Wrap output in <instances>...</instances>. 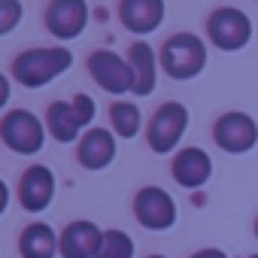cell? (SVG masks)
Returning <instances> with one entry per match:
<instances>
[{
  "label": "cell",
  "mask_w": 258,
  "mask_h": 258,
  "mask_svg": "<svg viewBox=\"0 0 258 258\" xmlns=\"http://www.w3.org/2000/svg\"><path fill=\"white\" fill-rule=\"evenodd\" d=\"M70 64H73V55L64 46L28 49L13 61V76L25 88H40V85L52 82L55 76H61L64 70H70Z\"/></svg>",
  "instance_id": "1"
},
{
  "label": "cell",
  "mask_w": 258,
  "mask_h": 258,
  "mask_svg": "<svg viewBox=\"0 0 258 258\" xmlns=\"http://www.w3.org/2000/svg\"><path fill=\"white\" fill-rule=\"evenodd\" d=\"M161 67L173 79H195L207 67V46L195 34H176L161 49Z\"/></svg>",
  "instance_id": "2"
},
{
  "label": "cell",
  "mask_w": 258,
  "mask_h": 258,
  "mask_svg": "<svg viewBox=\"0 0 258 258\" xmlns=\"http://www.w3.org/2000/svg\"><path fill=\"white\" fill-rule=\"evenodd\" d=\"M91 118H94V100L88 94H76L73 100H55L49 106L46 124L58 143H73Z\"/></svg>",
  "instance_id": "3"
},
{
  "label": "cell",
  "mask_w": 258,
  "mask_h": 258,
  "mask_svg": "<svg viewBox=\"0 0 258 258\" xmlns=\"http://www.w3.org/2000/svg\"><path fill=\"white\" fill-rule=\"evenodd\" d=\"M0 140L7 143V149H13L19 155H37L46 143V127L34 112L13 109L0 121Z\"/></svg>",
  "instance_id": "4"
},
{
  "label": "cell",
  "mask_w": 258,
  "mask_h": 258,
  "mask_svg": "<svg viewBox=\"0 0 258 258\" xmlns=\"http://www.w3.org/2000/svg\"><path fill=\"white\" fill-rule=\"evenodd\" d=\"M207 34L213 46H219L222 52H237L252 40V22L237 7H219L207 19Z\"/></svg>",
  "instance_id": "5"
},
{
  "label": "cell",
  "mask_w": 258,
  "mask_h": 258,
  "mask_svg": "<svg viewBox=\"0 0 258 258\" xmlns=\"http://www.w3.org/2000/svg\"><path fill=\"white\" fill-rule=\"evenodd\" d=\"M185 127H188V109L182 103H164L149 121V134L146 137H149L152 152H158V155L173 152V146L185 134Z\"/></svg>",
  "instance_id": "6"
},
{
  "label": "cell",
  "mask_w": 258,
  "mask_h": 258,
  "mask_svg": "<svg viewBox=\"0 0 258 258\" xmlns=\"http://www.w3.org/2000/svg\"><path fill=\"white\" fill-rule=\"evenodd\" d=\"M213 140L222 152L243 155L258 143V124L246 112H225L213 127Z\"/></svg>",
  "instance_id": "7"
},
{
  "label": "cell",
  "mask_w": 258,
  "mask_h": 258,
  "mask_svg": "<svg viewBox=\"0 0 258 258\" xmlns=\"http://www.w3.org/2000/svg\"><path fill=\"white\" fill-rule=\"evenodd\" d=\"M88 73L91 79L109 91V94H124V91H134V73H131V64L124 58H118L115 52L109 49H97L88 55Z\"/></svg>",
  "instance_id": "8"
},
{
  "label": "cell",
  "mask_w": 258,
  "mask_h": 258,
  "mask_svg": "<svg viewBox=\"0 0 258 258\" xmlns=\"http://www.w3.org/2000/svg\"><path fill=\"white\" fill-rule=\"evenodd\" d=\"M134 216H137V222H140L143 228H149V231H167V228H173V222H176V204H173V198H170L164 188L146 185V188H140L137 198H134Z\"/></svg>",
  "instance_id": "9"
},
{
  "label": "cell",
  "mask_w": 258,
  "mask_h": 258,
  "mask_svg": "<svg viewBox=\"0 0 258 258\" xmlns=\"http://www.w3.org/2000/svg\"><path fill=\"white\" fill-rule=\"evenodd\" d=\"M88 7L82 0H55L46 7V28L58 40H76L85 31Z\"/></svg>",
  "instance_id": "10"
},
{
  "label": "cell",
  "mask_w": 258,
  "mask_h": 258,
  "mask_svg": "<svg viewBox=\"0 0 258 258\" xmlns=\"http://www.w3.org/2000/svg\"><path fill=\"white\" fill-rule=\"evenodd\" d=\"M55 198V173L46 164H34L25 170L22 182H19V201L28 213H40L52 204Z\"/></svg>",
  "instance_id": "11"
},
{
  "label": "cell",
  "mask_w": 258,
  "mask_h": 258,
  "mask_svg": "<svg viewBox=\"0 0 258 258\" xmlns=\"http://www.w3.org/2000/svg\"><path fill=\"white\" fill-rule=\"evenodd\" d=\"M100 240H103V231L94 222L76 219L64 228V234L58 240V249H61L64 258H97Z\"/></svg>",
  "instance_id": "12"
},
{
  "label": "cell",
  "mask_w": 258,
  "mask_h": 258,
  "mask_svg": "<svg viewBox=\"0 0 258 258\" xmlns=\"http://www.w3.org/2000/svg\"><path fill=\"white\" fill-rule=\"evenodd\" d=\"M170 173L182 188H201L213 173V161H210V155L204 149L188 146V149L176 152V158L170 164Z\"/></svg>",
  "instance_id": "13"
},
{
  "label": "cell",
  "mask_w": 258,
  "mask_h": 258,
  "mask_svg": "<svg viewBox=\"0 0 258 258\" xmlns=\"http://www.w3.org/2000/svg\"><path fill=\"white\" fill-rule=\"evenodd\" d=\"M118 19L131 34H152L164 19L161 0H124L118 4Z\"/></svg>",
  "instance_id": "14"
},
{
  "label": "cell",
  "mask_w": 258,
  "mask_h": 258,
  "mask_svg": "<svg viewBox=\"0 0 258 258\" xmlns=\"http://www.w3.org/2000/svg\"><path fill=\"white\" fill-rule=\"evenodd\" d=\"M79 164L85 170H103L112 164L115 158V140L109 131H103V127H91L88 134H82L79 140V152H76Z\"/></svg>",
  "instance_id": "15"
},
{
  "label": "cell",
  "mask_w": 258,
  "mask_h": 258,
  "mask_svg": "<svg viewBox=\"0 0 258 258\" xmlns=\"http://www.w3.org/2000/svg\"><path fill=\"white\" fill-rule=\"evenodd\" d=\"M127 64H131V73H134V94H140V97L152 94L155 91V76H158V61H155L152 46L137 40L127 49Z\"/></svg>",
  "instance_id": "16"
},
{
  "label": "cell",
  "mask_w": 258,
  "mask_h": 258,
  "mask_svg": "<svg viewBox=\"0 0 258 258\" xmlns=\"http://www.w3.org/2000/svg\"><path fill=\"white\" fill-rule=\"evenodd\" d=\"M55 249H58V237L46 222H34L22 231L19 240L22 258H55Z\"/></svg>",
  "instance_id": "17"
},
{
  "label": "cell",
  "mask_w": 258,
  "mask_h": 258,
  "mask_svg": "<svg viewBox=\"0 0 258 258\" xmlns=\"http://www.w3.org/2000/svg\"><path fill=\"white\" fill-rule=\"evenodd\" d=\"M109 121H112V127H115L118 137L131 140L140 131V109H137V103H127V100L112 103L109 106Z\"/></svg>",
  "instance_id": "18"
},
{
  "label": "cell",
  "mask_w": 258,
  "mask_h": 258,
  "mask_svg": "<svg viewBox=\"0 0 258 258\" xmlns=\"http://www.w3.org/2000/svg\"><path fill=\"white\" fill-rule=\"evenodd\" d=\"M97 258H134V240L127 237L124 231H118V228L103 231Z\"/></svg>",
  "instance_id": "19"
},
{
  "label": "cell",
  "mask_w": 258,
  "mask_h": 258,
  "mask_svg": "<svg viewBox=\"0 0 258 258\" xmlns=\"http://www.w3.org/2000/svg\"><path fill=\"white\" fill-rule=\"evenodd\" d=\"M22 22V4L16 0H0V37L10 34L13 28H19Z\"/></svg>",
  "instance_id": "20"
},
{
  "label": "cell",
  "mask_w": 258,
  "mask_h": 258,
  "mask_svg": "<svg viewBox=\"0 0 258 258\" xmlns=\"http://www.w3.org/2000/svg\"><path fill=\"white\" fill-rule=\"evenodd\" d=\"M7 100H10V79L0 73V109L7 106Z\"/></svg>",
  "instance_id": "21"
},
{
  "label": "cell",
  "mask_w": 258,
  "mask_h": 258,
  "mask_svg": "<svg viewBox=\"0 0 258 258\" xmlns=\"http://www.w3.org/2000/svg\"><path fill=\"white\" fill-rule=\"evenodd\" d=\"M191 258H228L222 249H201V252H195Z\"/></svg>",
  "instance_id": "22"
},
{
  "label": "cell",
  "mask_w": 258,
  "mask_h": 258,
  "mask_svg": "<svg viewBox=\"0 0 258 258\" xmlns=\"http://www.w3.org/2000/svg\"><path fill=\"white\" fill-rule=\"evenodd\" d=\"M7 204H10V188H7V182H4V179H0V216H4Z\"/></svg>",
  "instance_id": "23"
},
{
  "label": "cell",
  "mask_w": 258,
  "mask_h": 258,
  "mask_svg": "<svg viewBox=\"0 0 258 258\" xmlns=\"http://www.w3.org/2000/svg\"><path fill=\"white\" fill-rule=\"evenodd\" d=\"M255 237H258V216H255Z\"/></svg>",
  "instance_id": "24"
},
{
  "label": "cell",
  "mask_w": 258,
  "mask_h": 258,
  "mask_svg": "<svg viewBox=\"0 0 258 258\" xmlns=\"http://www.w3.org/2000/svg\"><path fill=\"white\" fill-rule=\"evenodd\" d=\"M149 258H164V255H149Z\"/></svg>",
  "instance_id": "25"
},
{
  "label": "cell",
  "mask_w": 258,
  "mask_h": 258,
  "mask_svg": "<svg viewBox=\"0 0 258 258\" xmlns=\"http://www.w3.org/2000/svg\"><path fill=\"white\" fill-rule=\"evenodd\" d=\"M252 258H258V255H252Z\"/></svg>",
  "instance_id": "26"
}]
</instances>
